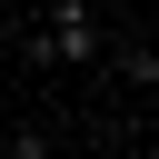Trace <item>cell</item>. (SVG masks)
Segmentation results:
<instances>
[{
    "instance_id": "obj_1",
    "label": "cell",
    "mask_w": 159,
    "mask_h": 159,
    "mask_svg": "<svg viewBox=\"0 0 159 159\" xmlns=\"http://www.w3.org/2000/svg\"><path fill=\"white\" fill-rule=\"evenodd\" d=\"M99 50H109L99 0H50L30 30V70H99Z\"/></svg>"
},
{
    "instance_id": "obj_2",
    "label": "cell",
    "mask_w": 159,
    "mask_h": 159,
    "mask_svg": "<svg viewBox=\"0 0 159 159\" xmlns=\"http://www.w3.org/2000/svg\"><path fill=\"white\" fill-rule=\"evenodd\" d=\"M10 159H60V149H50V129H20V139H10Z\"/></svg>"
}]
</instances>
